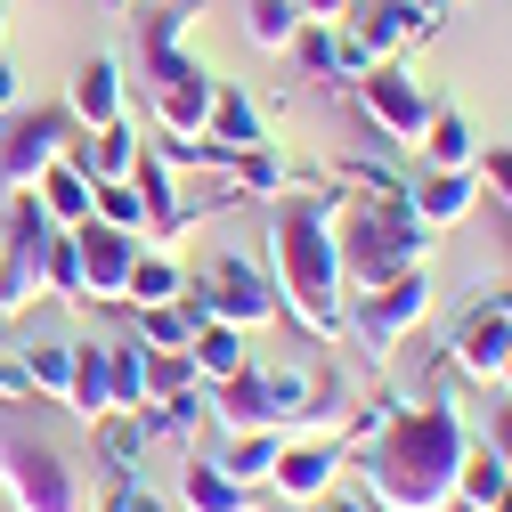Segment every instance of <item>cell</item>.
Returning a JSON list of instances; mask_svg holds the SVG:
<instances>
[{"instance_id":"15","label":"cell","mask_w":512,"mask_h":512,"mask_svg":"<svg viewBox=\"0 0 512 512\" xmlns=\"http://www.w3.org/2000/svg\"><path fill=\"white\" fill-rule=\"evenodd\" d=\"M407 204H415V220H423L431 236H447L456 220H472L480 171H431V163H415V171H407Z\"/></svg>"},{"instance_id":"27","label":"cell","mask_w":512,"mask_h":512,"mask_svg":"<svg viewBox=\"0 0 512 512\" xmlns=\"http://www.w3.org/2000/svg\"><path fill=\"white\" fill-rule=\"evenodd\" d=\"M187 366H196V374H204V391H212V382H228V374L252 366V334L228 326V317H204L196 342H187Z\"/></svg>"},{"instance_id":"20","label":"cell","mask_w":512,"mask_h":512,"mask_svg":"<svg viewBox=\"0 0 512 512\" xmlns=\"http://www.w3.org/2000/svg\"><path fill=\"white\" fill-rule=\"evenodd\" d=\"M49 301V252L41 244H17V236H0V317H33Z\"/></svg>"},{"instance_id":"39","label":"cell","mask_w":512,"mask_h":512,"mask_svg":"<svg viewBox=\"0 0 512 512\" xmlns=\"http://www.w3.org/2000/svg\"><path fill=\"white\" fill-rule=\"evenodd\" d=\"M98 512H179V504H171L163 488H147V472H131V480H106Z\"/></svg>"},{"instance_id":"44","label":"cell","mask_w":512,"mask_h":512,"mask_svg":"<svg viewBox=\"0 0 512 512\" xmlns=\"http://www.w3.org/2000/svg\"><path fill=\"white\" fill-rule=\"evenodd\" d=\"M480 447H496V456L512 464V399H496V407H488V431H480Z\"/></svg>"},{"instance_id":"6","label":"cell","mask_w":512,"mask_h":512,"mask_svg":"<svg viewBox=\"0 0 512 512\" xmlns=\"http://www.w3.org/2000/svg\"><path fill=\"white\" fill-rule=\"evenodd\" d=\"M187 301H196L204 317L244 326V334H261V326L285 317V301H277V285H269V269H261V252H244V244H220L204 269H187Z\"/></svg>"},{"instance_id":"34","label":"cell","mask_w":512,"mask_h":512,"mask_svg":"<svg viewBox=\"0 0 512 512\" xmlns=\"http://www.w3.org/2000/svg\"><path fill=\"white\" fill-rule=\"evenodd\" d=\"M212 423V407H204V391H187V399H163V407H147V431H155V447H187Z\"/></svg>"},{"instance_id":"17","label":"cell","mask_w":512,"mask_h":512,"mask_svg":"<svg viewBox=\"0 0 512 512\" xmlns=\"http://www.w3.org/2000/svg\"><path fill=\"white\" fill-rule=\"evenodd\" d=\"M179 179H187V171H171L155 147L139 155L131 187H139V204H147V244H179V236H187V220H196V212H187V196H179Z\"/></svg>"},{"instance_id":"23","label":"cell","mask_w":512,"mask_h":512,"mask_svg":"<svg viewBox=\"0 0 512 512\" xmlns=\"http://www.w3.org/2000/svg\"><path fill=\"white\" fill-rule=\"evenodd\" d=\"M415 163H431V171H480L472 114H464V106H439V114L423 122V139H415Z\"/></svg>"},{"instance_id":"37","label":"cell","mask_w":512,"mask_h":512,"mask_svg":"<svg viewBox=\"0 0 512 512\" xmlns=\"http://www.w3.org/2000/svg\"><path fill=\"white\" fill-rule=\"evenodd\" d=\"M293 57H301V74L309 82H334V57H342V25H301V41H293Z\"/></svg>"},{"instance_id":"45","label":"cell","mask_w":512,"mask_h":512,"mask_svg":"<svg viewBox=\"0 0 512 512\" xmlns=\"http://www.w3.org/2000/svg\"><path fill=\"white\" fill-rule=\"evenodd\" d=\"M25 106V82H17V57H0V122Z\"/></svg>"},{"instance_id":"38","label":"cell","mask_w":512,"mask_h":512,"mask_svg":"<svg viewBox=\"0 0 512 512\" xmlns=\"http://www.w3.org/2000/svg\"><path fill=\"white\" fill-rule=\"evenodd\" d=\"M49 301H74V309H82V252H74V228H57V244H49Z\"/></svg>"},{"instance_id":"16","label":"cell","mask_w":512,"mask_h":512,"mask_svg":"<svg viewBox=\"0 0 512 512\" xmlns=\"http://www.w3.org/2000/svg\"><path fill=\"white\" fill-rule=\"evenodd\" d=\"M244 147H269V106L252 98V90H236V82H220L204 155H212V171H228V155H244Z\"/></svg>"},{"instance_id":"49","label":"cell","mask_w":512,"mask_h":512,"mask_svg":"<svg viewBox=\"0 0 512 512\" xmlns=\"http://www.w3.org/2000/svg\"><path fill=\"white\" fill-rule=\"evenodd\" d=\"M0 57H9V17H0Z\"/></svg>"},{"instance_id":"53","label":"cell","mask_w":512,"mask_h":512,"mask_svg":"<svg viewBox=\"0 0 512 512\" xmlns=\"http://www.w3.org/2000/svg\"><path fill=\"white\" fill-rule=\"evenodd\" d=\"M504 236H512V204H504Z\"/></svg>"},{"instance_id":"14","label":"cell","mask_w":512,"mask_h":512,"mask_svg":"<svg viewBox=\"0 0 512 512\" xmlns=\"http://www.w3.org/2000/svg\"><path fill=\"white\" fill-rule=\"evenodd\" d=\"M171 504H179V512H269V488H252V480L220 472L212 456H187V464H179Z\"/></svg>"},{"instance_id":"28","label":"cell","mask_w":512,"mask_h":512,"mask_svg":"<svg viewBox=\"0 0 512 512\" xmlns=\"http://www.w3.org/2000/svg\"><path fill=\"white\" fill-rule=\"evenodd\" d=\"M155 301H187V261L171 244H139V269L122 285V309H155Z\"/></svg>"},{"instance_id":"21","label":"cell","mask_w":512,"mask_h":512,"mask_svg":"<svg viewBox=\"0 0 512 512\" xmlns=\"http://www.w3.org/2000/svg\"><path fill=\"white\" fill-rule=\"evenodd\" d=\"M139 155H147V131H139V114H122V122H106V131H82L74 139V163L106 187V179H131L139 171Z\"/></svg>"},{"instance_id":"29","label":"cell","mask_w":512,"mask_h":512,"mask_svg":"<svg viewBox=\"0 0 512 512\" xmlns=\"http://www.w3.org/2000/svg\"><path fill=\"white\" fill-rule=\"evenodd\" d=\"M17 358H25V382H33V399L66 407V382H74V334H41V342H25Z\"/></svg>"},{"instance_id":"41","label":"cell","mask_w":512,"mask_h":512,"mask_svg":"<svg viewBox=\"0 0 512 512\" xmlns=\"http://www.w3.org/2000/svg\"><path fill=\"white\" fill-rule=\"evenodd\" d=\"M309 512H374V488H366V480H358V472H342V480H334V488H326V496H317V504H309Z\"/></svg>"},{"instance_id":"10","label":"cell","mask_w":512,"mask_h":512,"mask_svg":"<svg viewBox=\"0 0 512 512\" xmlns=\"http://www.w3.org/2000/svg\"><path fill=\"white\" fill-rule=\"evenodd\" d=\"M504 350H512V309H504L496 293H480V301L456 317V326H447L439 366H447V382H472V391H488L496 366H504Z\"/></svg>"},{"instance_id":"48","label":"cell","mask_w":512,"mask_h":512,"mask_svg":"<svg viewBox=\"0 0 512 512\" xmlns=\"http://www.w3.org/2000/svg\"><path fill=\"white\" fill-rule=\"evenodd\" d=\"M488 512H512V480H504V496H496V504H488Z\"/></svg>"},{"instance_id":"51","label":"cell","mask_w":512,"mask_h":512,"mask_svg":"<svg viewBox=\"0 0 512 512\" xmlns=\"http://www.w3.org/2000/svg\"><path fill=\"white\" fill-rule=\"evenodd\" d=\"M106 9H139V0H106Z\"/></svg>"},{"instance_id":"50","label":"cell","mask_w":512,"mask_h":512,"mask_svg":"<svg viewBox=\"0 0 512 512\" xmlns=\"http://www.w3.org/2000/svg\"><path fill=\"white\" fill-rule=\"evenodd\" d=\"M269 512H309V504H269Z\"/></svg>"},{"instance_id":"9","label":"cell","mask_w":512,"mask_h":512,"mask_svg":"<svg viewBox=\"0 0 512 512\" xmlns=\"http://www.w3.org/2000/svg\"><path fill=\"white\" fill-rule=\"evenodd\" d=\"M74 139L82 131H74V114L57 106V98H41V106L25 98L9 122H0V187H33L57 155H74Z\"/></svg>"},{"instance_id":"54","label":"cell","mask_w":512,"mask_h":512,"mask_svg":"<svg viewBox=\"0 0 512 512\" xmlns=\"http://www.w3.org/2000/svg\"><path fill=\"white\" fill-rule=\"evenodd\" d=\"M374 512H382V504H374Z\"/></svg>"},{"instance_id":"42","label":"cell","mask_w":512,"mask_h":512,"mask_svg":"<svg viewBox=\"0 0 512 512\" xmlns=\"http://www.w3.org/2000/svg\"><path fill=\"white\" fill-rule=\"evenodd\" d=\"M480 196L512 204V147H480Z\"/></svg>"},{"instance_id":"7","label":"cell","mask_w":512,"mask_h":512,"mask_svg":"<svg viewBox=\"0 0 512 512\" xmlns=\"http://www.w3.org/2000/svg\"><path fill=\"white\" fill-rule=\"evenodd\" d=\"M0 496L17 512H82V472L41 431H0Z\"/></svg>"},{"instance_id":"4","label":"cell","mask_w":512,"mask_h":512,"mask_svg":"<svg viewBox=\"0 0 512 512\" xmlns=\"http://www.w3.org/2000/svg\"><path fill=\"white\" fill-rule=\"evenodd\" d=\"M326 220H334V261H342V293H374L391 285L399 269H423L431 261V228L415 220L407 196L391 204H366V196H326Z\"/></svg>"},{"instance_id":"2","label":"cell","mask_w":512,"mask_h":512,"mask_svg":"<svg viewBox=\"0 0 512 512\" xmlns=\"http://www.w3.org/2000/svg\"><path fill=\"white\" fill-rule=\"evenodd\" d=\"M261 269L285 301V317L309 334V342H342V317H350V293H342V261H334V220H326V196H277L269 204V228H261Z\"/></svg>"},{"instance_id":"11","label":"cell","mask_w":512,"mask_h":512,"mask_svg":"<svg viewBox=\"0 0 512 512\" xmlns=\"http://www.w3.org/2000/svg\"><path fill=\"white\" fill-rule=\"evenodd\" d=\"M350 472V447L334 439V431H293L285 447H277V472H269V504H317L334 480Z\"/></svg>"},{"instance_id":"22","label":"cell","mask_w":512,"mask_h":512,"mask_svg":"<svg viewBox=\"0 0 512 512\" xmlns=\"http://www.w3.org/2000/svg\"><path fill=\"white\" fill-rule=\"evenodd\" d=\"M33 196H41V212H49L57 228H82V220H98V179H90L74 155H57V163L33 179Z\"/></svg>"},{"instance_id":"30","label":"cell","mask_w":512,"mask_h":512,"mask_svg":"<svg viewBox=\"0 0 512 512\" xmlns=\"http://www.w3.org/2000/svg\"><path fill=\"white\" fill-rule=\"evenodd\" d=\"M301 0H252L244 9V41L261 49V57H293V41H301Z\"/></svg>"},{"instance_id":"40","label":"cell","mask_w":512,"mask_h":512,"mask_svg":"<svg viewBox=\"0 0 512 512\" xmlns=\"http://www.w3.org/2000/svg\"><path fill=\"white\" fill-rule=\"evenodd\" d=\"M98 220L147 236V204H139V187H131V179H106V187H98Z\"/></svg>"},{"instance_id":"24","label":"cell","mask_w":512,"mask_h":512,"mask_svg":"<svg viewBox=\"0 0 512 512\" xmlns=\"http://www.w3.org/2000/svg\"><path fill=\"white\" fill-rule=\"evenodd\" d=\"M220 179H228V196H261V204L293 196L301 179L317 187V171H293V163H285L277 147H244V155H228V171H220Z\"/></svg>"},{"instance_id":"18","label":"cell","mask_w":512,"mask_h":512,"mask_svg":"<svg viewBox=\"0 0 512 512\" xmlns=\"http://www.w3.org/2000/svg\"><path fill=\"white\" fill-rule=\"evenodd\" d=\"M350 33L374 49V66H382V57H415V41H431L439 25L423 9H407V0H366V9H350Z\"/></svg>"},{"instance_id":"47","label":"cell","mask_w":512,"mask_h":512,"mask_svg":"<svg viewBox=\"0 0 512 512\" xmlns=\"http://www.w3.org/2000/svg\"><path fill=\"white\" fill-rule=\"evenodd\" d=\"M496 399H512V350H504V366H496V382H488Z\"/></svg>"},{"instance_id":"32","label":"cell","mask_w":512,"mask_h":512,"mask_svg":"<svg viewBox=\"0 0 512 512\" xmlns=\"http://www.w3.org/2000/svg\"><path fill=\"white\" fill-rule=\"evenodd\" d=\"M196 326H204L196 301H155V309H139V342H147V350H187Z\"/></svg>"},{"instance_id":"26","label":"cell","mask_w":512,"mask_h":512,"mask_svg":"<svg viewBox=\"0 0 512 512\" xmlns=\"http://www.w3.org/2000/svg\"><path fill=\"white\" fill-rule=\"evenodd\" d=\"M293 431L277 423V431H212V464L220 472H236V480H252V488H269V472H277V447H285Z\"/></svg>"},{"instance_id":"52","label":"cell","mask_w":512,"mask_h":512,"mask_svg":"<svg viewBox=\"0 0 512 512\" xmlns=\"http://www.w3.org/2000/svg\"><path fill=\"white\" fill-rule=\"evenodd\" d=\"M496 301H504V309H512V285H504V293H496Z\"/></svg>"},{"instance_id":"19","label":"cell","mask_w":512,"mask_h":512,"mask_svg":"<svg viewBox=\"0 0 512 512\" xmlns=\"http://www.w3.org/2000/svg\"><path fill=\"white\" fill-rule=\"evenodd\" d=\"M147 447H155V431H147V415H139V407H114V415H98V423H90V456H98V472H106V480L147 472Z\"/></svg>"},{"instance_id":"3","label":"cell","mask_w":512,"mask_h":512,"mask_svg":"<svg viewBox=\"0 0 512 512\" xmlns=\"http://www.w3.org/2000/svg\"><path fill=\"white\" fill-rule=\"evenodd\" d=\"M196 0H147L139 17V74H147V122L163 139H204L212 131V98H220V74L204 66L187 33H196Z\"/></svg>"},{"instance_id":"33","label":"cell","mask_w":512,"mask_h":512,"mask_svg":"<svg viewBox=\"0 0 512 512\" xmlns=\"http://www.w3.org/2000/svg\"><path fill=\"white\" fill-rule=\"evenodd\" d=\"M106 366H114V407L147 415V342L139 334H106Z\"/></svg>"},{"instance_id":"5","label":"cell","mask_w":512,"mask_h":512,"mask_svg":"<svg viewBox=\"0 0 512 512\" xmlns=\"http://www.w3.org/2000/svg\"><path fill=\"white\" fill-rule=\"evenodd\" d=\"M431 301H439V285H431V261L423 269H399L391 285H374V293H350V317H342V342H358V358L366 366H391L423 326H431Z\"/></svg>"},{"instance_id":"12","label":"cell","mask_w":512,"mask_h":512,"mask_svg":"<svg viewBox=\"0 0 512 512\" xmlns=\"http://www.w3.org/2000/svg\"><path fill=\"white\" fill-rule=\"evenodd\" d=\"M139 244H147V236H131V228L82 220V228H74V252H82V301L114 309L122 285H131V269H139Z\"/></svg>"},{"instance_id":"13","label":"cell","mask_w":512,"mask_h":512,"mask_svg":"<svg viewBox=\"0 0 512 512\" xmlns=\"http://www.w3.org/2000/svg\"><path fill=\"white\" fill-rule=\"evenodd\" d=\"M74 114V131H106V122H122L131 114V82H122V57L114 49H90L82 66H74V82H66V98H57Z\"/></svg>"},{"instance_id":"36","label":"cell","mask_w":512,"mask_h":512,"mask_svg":"<svg viewBox=\"0 0 512 512\" xmlns=\"http://www.w3.org/2000/svg\"><path fill=\"white\" fill-rule=\"evenodd\" d=\"M399 407H407V391H374L358 415H342V431H334V439H342L350 456H358V447H374L382 431H391V415H399Z\"/></svg>"},{"instance_id":"35","label":"cell","mask_w":512,"mask_h":512,"mask_svg":"<svg viewBox=\"0 0 512 512\" xmlns=\"http://www.w3.org/2000/svg\"><path fill=\"white\" fill-rule=\"evenodd\" d=\"M187 391H204V374L187 366V350H147V407L187 399Z\"/></svg>"},{"instance_id":"46","label":"cell","mask_w":512,"mask_h":512,"mask_svg":"<svg viewBox=\"0 0 512 512\" xmlns=\"http://www.w3.org/2000/svg\"><path fill=\"white\" fill-rule=\"evenodd\" d=\"M350 9L358 0H301V17H317V25H350Z\"/></svg>"},{"instance_id":"25","label":"cell","mask_w":512,"mask_h":512,"mask_svg":"<svg viewBox=\"0 0 512 512\" xmlns=\"http://www.w3.org/2000/svg\"><path fill=\"white\" fill-rule=\"evenodd\" d=\"M66 415H82V423L114 415V366H106V334H74V382H66Z\"/></svg>"},{"instance_id":"8","label":"cell","mask_w":512,"mask_h":512,"mask_svg":"<svg viewBox=\"0 0 512 512\" xmlns=\"http://www.w3.org/2000/svg\"><path fill=\"white\" fill-rule=\"evenodd\" d=\"M350 98H358V114H366V131H374V139H391V147H415V139H423V122L439 114L431 82L407 66V57H382L366 82H350Z\"/></svg>"},{"instance_id":"1","label":"cell","mask_w":512,"mask_h":512,"mask_svg":"<svg viewBox=\"0 0 512 512\" xmlns=\"http://www.w3.org/2000/svg\"><path fill=\"white\" fill-rule=\"evenodd\" d=\"M472 415L456 399H407L374 447H358V480L382 512H456V480L472 456Z\"/></svg>"},{"instance_id":"31","label":"cell","mask_w":512,"mask_h":512,"mask_svg":"<svg viewBox=\"0 0 512 512\" xmlns=\"http://www.w3.org/2000/svg\"><path fill=\"white\" fill-rule=\"evenodd\" d=\"M504 480H512V464L496 456V447H480V439H472V456H464V480H456V512H488V504L504 496Z\"/></svg>"},{"instance_id":"43","label":"cell","mask_w":512,"mask_h":512,"mask_svg":"<svg viewBox=\"0 0 512 512\" xmlns=\"http://www.w3.org/2000/svg\"><path fill=\"white\" fill-rule=\"evenodd\" d=\"M33 399V382H25V358H9L0 350V407H25Z\"/></svg>"}]
</instances>
